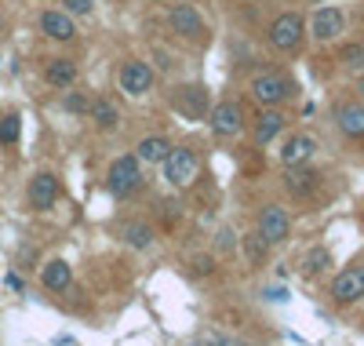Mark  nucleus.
<instances>
[{
	"label": "nucleus",
	"mask_w": 364,
	"mask_h": 346,
	"mask_svg": "<svg viewBox=\"0 0 364 346\" xmlns=\"http://www.w3.org/2000/svg\"><path fill=\"white\" fill-rule=\"evenodd\" d=\"M161 164H164V179H168V186H175V190H186V186H193V182H197V172H200L197 153L186 150V146H171Z\"/></svg>",
	"instance_id": "f257e3e1"
},
{
	"label": "nucleus",
	"mask_w": 364,
	"mask_h": 346,
	"mask_svg": "<svg viewBox=\"0 0 364 346\" xmlns=\"http://www.w3.org/2000/svg\"><path fill=\"white\" fill-rule=\"evenodd\" d=\"M139 182H142V164H139V157L124 153V157H117V161L109 164L106 186H109L113 197H128L132 190H139Z\"/></svg>",
	"instance_id": "f03ea898"
},
{
	"label": "nucleus",
	"mask_w": 364,
	"mask_h": 346,
	"mask_svg": "<svg viewBox=\"0 0 364 346\" xmlns=\"http://www.w3.org/2000/svg\"><path fill=\"white\" fill-rule=\"evenodd\" d=\"M302 37H306V22H302V15L295 11H284L269 22V44L277 51H299Z\"/></svg>",
	"instance_id": "7ed1b4c3"
},
{
	"label": "nucleus",
	"mask_w": 364,
	"mask_h": 346,
	"mask_svg": "<svg viewBox=\"0 0 364 346\" xmlns=\"http://www.w3.org/2000/svg\"><path fill=\"white\" fill-rule=\"evenodd\" d=\"M248 91H252V99L259 106H281L284 99L295 95V84L288 77H281V73H262V77H255L248 84Z\"/></svg>",
	"instance_id": "20e7f679"
},
{
	"label": "nucleus",
	"mask_w": 364,
	"mask_h": 346,
	"mask_svg": "<svg viewBox=\"0 0 364 346\" xmlns=\"http://www.w3.org/2000/svg\"><path fill=\"white\" fill-rule=\"evenodd\" d=\"M208 120H211V132L215 135H223V139H233V135H240L248 128V120H245V110H240V103H219L215 110L208 113Z\"/></svg>",
	"instance_id": "39448f33"
},
{
	"label": "nucleus",
	"mask_w": 364,
	"mask_h": 346,
	"mask_svg": "<svg viewBox=\"0 0 364 346\" xmlns=\"http://www.w3.org/2000/svg\"><path fill=\"white\" fill-rule=\"evenodd\" d=\"M149 88H154V66L142 62V58H128L124 66H120V91L132 95V99H139V95H146Z\"/></svg>",
	"instance_id": "423d86ee"
},
{
	"label": "nucleus",
	"mask_w": 364,
	"mask_h": 346,
	"mask_svg": "<svg viewBox=\"0 0 364 346\" xmlns=\"http://www.w3.org/2000/svg\"><path fill=\"white\" fill-rule=\"evenodd\" d=\"M259 234H262L269 244L288 241V234H291V215H288L281 204H266L262 215H259Z\"/></svg>",
	"instance_id": "0eeeda50"
},
{
	"label": "nucleus",
	"mask_w": 364,
	"mask_h": 346,
	"mask_svg": "<svg viewBox=\"0 0 364 346\" xmlns=\"http://www.w3.org/2000/svg\"><path fill=\"white\" fill-rule=\"evenodd\" d=\"M168 22H171L175 33H178V37H186V41H200V37H208L204 19L197 15V8H193V4H175V8H171V15H168Z\"/></svg>",
	"instance_id": "6e6552de"
},
{
	"label": "nucleus",
	"mask_w": 364,
	"mask_h": 346,
	"mask_svg": "<svg viewBox=\"0 0 364 346\" xmlns=\"http://www.w3.org/2000/svg\"><path fill=\"white\" fill-rule=\"evenodd\" d=\"M26 197H29V208H33V211H48L58 201V179L51 172H37L33 179H29Z\"/></svg>",
	"instance_id": "1a4fd4ad"
},
{
	"label": "nucleus",
	"mask_w": 364,
	"mask_h": 346,
	"mask_svg": "<svg viewBox=\"0 0 364 346\" xmlns=\"http://www.w3.org/2000/svg\"><path fill=\"white\" fill-rule=\"evenodd\" d=\"M360 295H364V266H350L331 281V299H336L339 306L357 303Z\"/></svg>",
	"instance_id": "9d476101"
},
{
	"label": "nucleus",
	"mask_w": 364,
	"mask_h": 346,
	"mask_svg": "<svg viewBox=\"0 0 364 346\" xmlns=\"http://www.w3.org/2000/svg\"><path fill=\"white\" fill-rule=\"evenodd\" d=\"M284 124H288V117H284L277 106H262V113H259L255 124H252V139H255V146H269L273 139L284 132Z\"/></svg>",
	"instance_id": "9b49d317"
},
{
	"label": "nucleus",
	"mask_w": 364,
	"mask_h": 346,
	"mask_svg": "<svg viewBox=\"0 0 364 346\" xmlns=\"http://www.w3.org/2000/svg\"><path fill=\"white\" fill-rule=\"evenodd\" d=\"M343 29H346V15L339 8H317L314 19H310V33L317 41H336Z\"/></svg>",
	"instance_id": "f8f14e48"
},
{
	"label": "nucleus",
	"mask_w": 364,
	"mask_h": 346,
	"mask_svg": "<svg viewBox=\"0 0 364 346\" xmlns=\"http://www.w3.org/2000/svg\"><path fill=\"white\" fill-rule=\"evenodd\" d=\"M317 186H321V175H317L314 168H306V164H291V168L284 172V190H288L291 197H314Z\"/></svg>",
	"instance_id": "ddd939ff"
},
{
	"label": "nucleus",
	"mask_w": 364,
	"mask_h": 346,
	"mask_svg": "<svg viewBox=\"0 0 364 346\" xmlns=\"http://www.w3.org/2000/svg\"><path fill=\"white\" fill-rule=\"evenodd\" d=\"M41 29H44V37L63 41V44L77 37V26H73V19H70L63 8H48V11L41 15Z\"/></svg>",
	"instance_id": "4468645a"
},
{
	"label": "nucleus",
	"mask_w": 364,
	"mask_h": 346,
	"mask_svg": "<svg viewBox=\"0 0 364 346\" xmlns=\"http://www.w3.org/2000/svg\"><path fill=\"white\" fill-rule=\"evenodd\" d=\"M336 124L350 139H364V106L360 103H339L336 106Z\"/></svg>",
	"instance_id": "2eb2a0df"
},
{
	"label": "nucleus",
	"mask_w": 364,
	"mask_h": 346,
	"mask_svg": "<svg viewBox=\"0 0 364 346\" xmlns=\"http://www.w3.org/2000/svg\"><path fill=\"white\" fill-rule=\"evenodd\" d=\"M317 153V142H314V135H291V139H284V150H281V161H284V168H291V164H306L310 157Z\"/></svg>",
	"instance_id": "dca6fc26"
},
{
	"label": "nucleus",
	"mask_w": 364,
	"mask_h": 346,
	"mask_svg": "<svg viewBox=\"0 0 364 346\" xmlns=\"http://www.w3.org/2000/svg\"><path fill=\"white\" fill-rule=\"evenodd\" d=\"M41 281H44L48 292H66V288L73 285V270H70L66 259H51V263H44Z\"/></svg>",
	"instance_id": "f3484780"
},
{
	"label": "nucleus",
	"mask_w": 364,
	"mask_h": 346,
	"mask_svg": "<svg viewBox=\"0 0 364 346\" xmlns=\"http://www.w3.org/2000/svg\"><path fill=\"white\" fill-rule=\"evenodd\" d=\"M175 110L178 113H186V117H204V110H208V91L204 88H197V84H190V88H182L178 95H175Z\"/></svg>",
	"instance_id": "a211bd4d"
},
{
	"label": "nucleus",
	"mask_w": 364,
	"mask_h": 346,
	"mask_svg": "<svg viewBox=\"0 0 364 346\" xmlns=\"http://www.w3.org/2000/svg\"><path fill=\"white\" fill-rule=\"evenodd\" d=\"M168 150H171V142L164 135H146V139H139L135 157H139V164H161L168 157Z\"/></svg>",
	"instance_id": "6ab92c4d"
},
{
	"label": "nucleus",
	"mask_w": 364,
	"mask_h": 346,
	"mask_svg": "<svg viewBox=\"0 0 364 346\" xmlns=\"http://www.w3.org/2000/svg\"><path fill=\"white\" fill-rule=\"evenodd\" d=\"M44 80L51 88H70L77 80V66H73V58H51L48 66H44Z\"/></svg>",
	"instance_id": "aec40b11"
},
{
	"label": "nucleus",
	"mask_w": 364,
	"mask_h": 346,
	"mask_svg": "<svg viewBox=\"0 0 364 346\" xmlns=\"http://www.w3.org/2000/svg\"><path fill=\"white\" fill-rule=\"evenodd\" d=\"M87 113H91V120H95V128H113V124L120 120V110L109 99H95L87 106Z\"/></svg>",
	"instance_id": "412c9836"
},
{
	"label": "nucleus",
	"mask_w": 364,
	"mask_h": 346,
	"mask_svg": "<svg viewBox=\"0 0 364 346\" xmlns=\"http://www.w3.org/2000/svg\"><path fill=\"white\" fill-rule=\"evenodd\" d=\"M266 251H269V241L255 230V234H245V256L252 266H262L266 263Z\"/></svg>",
	"instance_id": "4be33fe9"
},
{
	"label": "nucleus",
	"mask_w": 364,
	"mask_h": 346,
	"mask_svg": "<svg viewBox=\"0 0 364 346\" xmlns=\"http://www.w3.org/2000/svg\"><path fill=\"white\" fill-rule=\"evenodd\" d=\"M124 237H128L132 248H149V244H154V230L142 226V223H128L124 226Z\"/></svg>",
	"instance_id": "5701e85b"
},
{
	"label": "nucleus",
	"mask_w": 364,
	"mask_h": 346,
	"mask_svg": "<svg viewBox=\"0 0 364 346\" xmlns=\"http://www.w3.org/2000/svg\"><path fill=\"white\" fill-rule=\"evenodd\" d=\"M18 135H22V120H18V113H8L4 120H0V142H4V146H15Z\"/></svg>",
	"instance_id": "b1692460"
},
{
	"label": "nucleus",
	"mask_w": 364,
	"mask_h": 346,
	"mask_svg": "<svg viewBox=\"0 0 364 346\" xmlns=\"http://www.w3.org/2000/svg\"><path fill=\"white\" fill-rule=\"evenodd\" d=\"M339 58L346 62V66H364V48H360V44H346V48L339 51Z\"/></svg>",
	"instance_id": "393cba45"
},
{
	"label": "nucleus",
	"mask_w": 364,
	"mask_h": 346,
	"mask_svg": "<svg viewBox=\"0 0 364 346\" xmlns=\"http://www.w3.org/2000/svg\"><path fill=\"white\" fill-rule=\"evenodd\" d=\"M66 15H91V0H58Z\"/></svg>",
	"instance_id": "a878e982"
},
{
	"label": "nucleus",
	"mask_w": 364,
	"mask_h": 346,
	"mask_svg": "<svg viewBox=\"0 0 364 346\" xmlns=\"http://www.w3.org/2000/svg\"><path fill=\"white\" fill-rule=\"evenodd\" d=\"M331 263V256H328V251H314V256L306 259V273H317V270H324Z\"/></svg>",
	"instance_id": "bb28decb"
},
{
	"label": "nucleus",
	"mask_w": 364,
	"mask_h": 346,
	"mask_svg": "<svg viewBox=\"0 0 364 346\" xmlns=\"http://www.w3.org/2000/svg\"><path fill=\"white\" fill-rule=\"evenodd\" d=\"M87 106H91V103H87L84 95H77V91H70V95H66V110H70V113H87Z\"/></svg>",
	"instance_id": "cd10ccee"
},
{
	"label": "nucleus",
	"mask_w": 364,
	"mask_h": 346,
	"mask_svg": "<svg viewBox=\"0 0 364 346\" xmlns=\"http://www.w3.org/2000/svg\"><path fill=\"white\" fill-rule=\"evenodd\" d=\"M193 270H197V273H211V270H215V259L200 256V259H193Z\"/></svg>",
	"instance_id": "c85d7f7f"
},
{
	"label": "nucleus",
	"mask_w": 364,
	"mask_h": 346,
	"mask_svg": "<svg viewBox=\"0 0 364 346\" xmlns=\"http://www.w3.org/2000/svg\"><path fill=\"white\" fill-rule=\"evenodd\" d=\"M200 346H223V342H219V339H204Z\"/></svg>",
	"instance_id": "c756f323"
},
{
	"label": "nucleus",
	"mask_w": 364,
	"mask_h": 346,
	"mask_svg": "<svg viewBox=\"0 0 364 346\" xmlns=\"http://www.w3.org/2000/svg\"><path fill=\"white\" fill-rule=\"evenodd\" d=\"M357 91H360V99H364V77H360V80H357Z\"/></svg>",
	"instance_id": "7c9ffc66"
},
{
	"label": "nucleus",
	"mask_w": 364,
	"mask_h": 346,
	"mask_svg": "<svg viewBox=\"0 0 364 346\" xmlns=\"http://www.w3.org/2000/svg\"><path fill=\"white\" fill-rule=\"evenodd\" d=\"M0 33H4V19H0Z\"/></svg>",
	"instance_id": "2f4dec72"
},
{
	"label": "nucleus",
	"mask_w": 364,
	"mask_h": 346,
	"mask_svg": "<svg viewBox=\"0 0 364 346\" xmlns=\"http://www.w3.org/2000/svg\"><path fill=\"white\" fill-rule=\"evenodd\" d=\"M314 4H321V0H314Z\"/></svg>",
	"instance_id": "473e14b6"
}]
</instances>
